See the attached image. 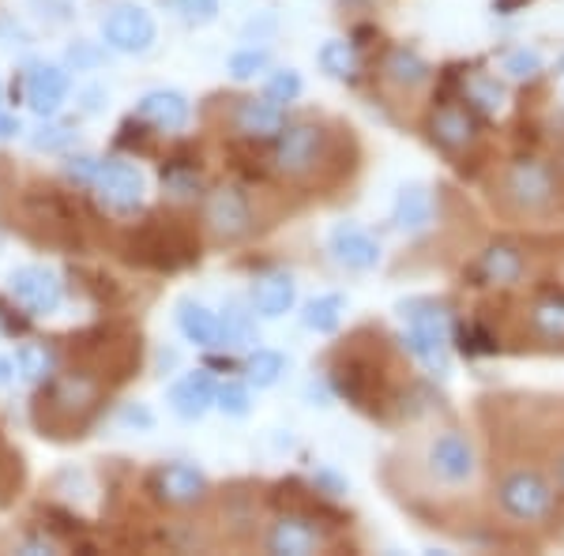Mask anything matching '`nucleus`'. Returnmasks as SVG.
Instances as JSON below:
<instances>
[{
    "instance_id": "f257e3e1",
    "label": "nucleus",
    "mask_w": 564,
    "mask_h": 556,
    "mask_svg": "<svg viewBox=\"0 0 564 556\" xmlns=\"http://www.w3.org/2000/svg\"><path fill=\"white\" fill-rule=\"evenodd\" d=\"M422 473L433 489H444V492L475 489L481 478V455L467 428H459V425L433 428L422 444Z\"/></svg>"
},
{
    "instance_id": "f03ea898",
    "label": "nucleus",
    "mask_w": 564,
    "mask_h": 556,
    "mask_svg": "<svg viewBox=\"0 0 564 556\" xmlns=\"http://www.w3.org/2000/svg\"><path fill=\"white\" fill-rule=\"evenodd\" d=\"M494 199L508 218H527V222H534V218H550L557 211L561 188L545 162L516 159L500 170V177L494 185Z\"/></svg>"
},
{
    "instance_id": "7ed1b4c3",
    "label": "nucleus",
    "mask_w": 564,
    "mask_h": 556,
    "mask_svg": "<svg viewBox=\"0 0 564 556\" xmlns=\"http://www.w3.org/2000/svg\"><path fill=\"white\" fill-rule=\"evenodd\" d=\"M494 500L500 515L520 526H542L557 515V486L539 467H508L500 470Z\"/></svg>"
},
{
    "instance_id": "20e7f679",
    "label": "nucleus",
    "mask_w": 564,
    "mask_h": 556,
    "mask_svg": "<svg viewBox=\"0 0 564 556\" xmlns=\"http://www.w3.org/2000/svg\"><path fill=\"white\" fill-rule=\"evenodd\" d=\"M98 384L90 372H72V377L53 380L50 391L34 403V422H39L42 436H79V428L90 417L98 403Z\"/></svg>"
},
{
    "instance_id": "39448f33",
    "label": "nucleus",
    "mask_w": 564,
    "mask_h": 556,
    "mask_svg": "<svg viewBox=\"0 0 564 556\" xmlns=\"http://www.w3.org/2000/svg\"><path fill=\"white\" fill-rule=\"evenodd\" d=\"M406 320V350L430 372H448V342H452V324L448 313L433 301H411L403 305Z\"/></svg>"
},
{
    "instance_id": "423d86ee",
    "label": "nucleus",
    "mask_w": 564,
    "mask_h": 556,
    "mask_svg": "<svg viewBox=\"0 0 564 556\" xmlns=\"http://www.w3.org/2000/svg\"><path fill=\"white\" fill-rule=\"evenodd\" d=\"M327 154H332V140L321 124H290L275 140V170L290 181H308L327 166Z\"/></svg>"
},
{
    "instance_id": "0eeeda50",
    "label": "nucleus",
    "mask_w": 564,
    "mask_h": 556,
    "mask_svg": "<svg viewBox=\"0 0 564 556\" xmlns=\"http://www.w3.org/2000/svg\"><path fill=\"white\" fill-rule=\"evenodd\" d=\"M252 204L238 185H218L204 199V230L218 244H238L252 233Z\"/></svg>"
},
{
    "instance_id": "6e6552de",
    "label": "nucleus",
    "mask_w": 564,
    "mask_h": 556,
    "mask_svg": "<svg viewBox=\"0 0 564 556\" xmlns=\"http://www.w3.org/2000/svg\"><path fill=\"white\" fill-rule=\"evenodd\" d=\"M98 193V204L109 215H135L143 207V193H148V181L132 162H102L98 181L90 185Z\"/></svg>"
},
{
    "instance_id": "1a4fd4ad",
    "label": "nucleus",
    "mask_w": 564,
    "mask_h": 556,
    "mask_svg": "<svg viewBox=\"0 0 564 556\" xmlns=\"http://www.w3.org/2000/svg\"><path fill=\"white\" fill-rule=\"evenodd\" d=\"M154 34H159V26H154L151 12L135 4H117L102 20V39L117 53H148L154 45Z\"/></svg>"
},
{
    "instance_id": "9d476101",
    "label": "nucleus",
    "mask_w": 564,
    "mask_h": 556,
    "mask_svg": "<svg viewBox=\"0 0 564 556\" xmlns=\"http://www.w3.org/2000/svg\"><path fill=\"white\" fill-rule=\"evenodd\" d=\"M263 549L271 556H313L327 549V534L305 515H282L271 523Z\"/></svg>"
},
{
    "instance_id": "9b49d317",
    "label": "nucleus",
    "mask_w": 564,
    "mask_h": 556,
    "mask_svg": "<svg viewBox=\"0 0 564 556\" xmlns=\"http://www.w3.org/2000/svg\"><path fill=\"white\" fill-rule=\"evenodd\" d=\"M151 489L166 508H196L207 500V478L188 462H170V467L154 470Z\"/></svg>"
},
{
    "instance_id": "f8f14e48",
    "label": "nucleus",
    "mask_w": 564,
    "mask_h": 556,
    "mask_svg": "<svg viewBox=\"0 0 564 556\" xmlns=\"http://www.w3.org/2000/svg\"><path fill=\"white\" fill-rule=\"evenodd\" d=\"M8 286H12L15 301H20L26 313H34V316L57 313L61 282H57L53 271H45V268H15L12 275H8Z\"/></svg>"
},
{
    "instance_id": "ddd939ff",
    "label": "nucleus",
    "mask_w": 564,
    "mask_h": 556,
    "mask_svg": "<svg viewBox=\"0 0 564 556\" xmlns=\"http://www.w3.org/2000/svg\"><path fill=\"white\" fill-rule=\"evenodd\" d=\"M332 257L347 271H372L380 263V244L369 230L354 222H339L332 230Z\"/></svg>"
},
{
    "instance_id": "4468645a",
    "label": "nucleus",
    "mask_w": 564,
    "mask_h": 556,
    "mask_svg": "<svg viewBox=\"0 0 564 556\" xmlns=\"http://www.w3.org/2000/svg\"><path fill=\"white\" fill-rule=\"evenodd\" d=\"M135 117L159 132H181L188 124V117H193V109H188V98L177 95V90H151V95L140 98Z\"/></svg>"
},
{
    "instance_id": "2eb2a0df",
    "label": "nucleus",
    "mask_w": 564,
    "mask_h": 556,
    "mask_svg": "<svg viewBox=\"0 0 564 556\" xmlns=\"http://www.w3.org/2000/svg\"><path fill=\"white\" fill-rule=\"evenodd\" d=\"M23 207H26V215H31V222H39L50 237H61V233H68L72 226H76V222H72L68 199L61 196L53 185H34L31 193L23 196Z\"/></svg>"
},
{
    "instance_id": "dca6fc26",
    "label": "nucleus",
    "mask_w": 564,
    "mask_h": 556,
    "mask_svg": "<svg viewBox=\"0 0 564 556\" xmlns=\"http://www.w3.org/2000/svg\"><path fill=\"white\" fill-rule=\"evenodd\" d=\"M68 98V72L57 65H34L26 76V102L39 117L57 113L61 102Z\"/></svg>"
},
{
    "instance_id": "f3484780",
    "label": "nucleus",
    "mask_w": 564,
    "mask_h": 556,
    "mask_svg": "<svg viewBox=\"0 0 564 556\" xmlns=\"http://www.w3.org/2000/svg\"><path fill=\"white\" fill-rule=\"evenodd\" d=\"M430 135H433V143L441 151H448V154H463L475 143V121H470V113L467 109H459V106H441V109H433V117H430Z\"/></svg>"
},
{
    "instance_id": "a211bd4d",
    "label": "nucleus",
    "mask_w": 564,
    "mask_h": 556,
    "mask_svg": "<svg viewBox=\"0 0 564 556\" xmlns=\"http://www.w3.org/2000/svg\"><path fill=\"white\" fill-rule=\"evenodd\" d=\"M215 399H218V388L212 384L207 372H188V377H181L177 384L170 388V410H174L177 417H185V422L204 417L207 410L215 406Z\"/></svg>"
},
{
    "instance_id": "6ab92c4d",
    "label": "nucleus",
    "mask_w": 564,
    "mask_h": 556,
    "mask_svg": "<svg viewBox=\"0 0 564 556\" xmlns=\"http://www.w3.org/2000/svg\"><path fill=\"white\" fill-rule=\"evenodd\" d=\"M234 129L249 135V140H271V135L286 129V113L271 98H245L238 113H234Z\"/></svg>"
},
{
    "instance_id": "aec40b11",
    "label": "nucleus",
    "mask_w": 564,
    "mask_h": 556,
    "mask_svg": "<svg viewBox=\"0 0 564 556\" xmlns=\"http://www.w3.org/2000/svg\"><path fill=\"white\" fill-rule=\"evenodd\" d=\"M478 275L481 282H489V286H497V290L520 286L527 275V260L516 244H489L478 257Z\"/></svg>"
},
{
    "instance_id": "412c9836",
    "label": "nucleus",
    "mask_w": 564,
    "mask_h": 556,
    "mask_svg": "<svg viewBox=\"0 0 564 556\" xmlns=\"http://www.w3.org/2000/svg\"><path fill=\"white\" fill-rule=\"evenodd\" d=\"M380 72H384V84L395 87V90H403V95H414V90H422L433 79V68L425 65V61L417 57L414 50H406V45L391 50Z\"/></svg>"
},
{
    "instance_id": "4be33fe9",
    "label": "nucleus",
    "mask_w": 564,
    "mask_h": 556,
    "mask_svg": "<svg viewBox=\"0 0 564 556\" xmlns=\"http://www.w3.org/2000/svg\"><path fill=\"white\" fill-rule=\"evenodd\" d=\"M297 301V282L290 275H263L257 286H252V308L263 320H279L282 313H290Z\"/></svg>"
},
{
    "instance_id": "5701e85b",
    "label": "nucleus",
    "mask_w": 564,
    "mask_h": 556,
    "mask_svg": "<svg viewBox=\"0 0 564 556\" xmlns=\"http://www.w3.org/2000/svg\"><path fill=\"white\" fill-rule=\"evenodd\" d=\"M391 222L403 233H422L433 222V196L422 185L399 188L395 204H391Z\"/></svg>"
},
{
    "instance_id": "b1692460",
    "label": "nucleus",
    "mask_w": 564,
    "mask_h": 556,
    "mask_svg": "<svg viewBox=\"0 0 564 556\" xmlns=\"http://www.w3.org/2000/svg\"><path fill=\"white\" fill-rule=\"evenodd\" d=\"M177 324H181V331H185V339L204 346V350H207V346L223 342V320H218L212 308L199 305V301H181Z\"/></svg>"
},
{
    "instance_id": "393cba45",
    "label": "nucleus",
    "mask_w": 564,
    "mask_h": 556,
    "mask_svg": "<svg viewBox=\"0 0 564 556\" xmlns=\"http://www.w3.org/2000/svg\"><path fill=\"white\" fill-rule=\"evenodd\" d=\"M302 324L308 327V331H316V335L339 331V324H343V297L339 294L313 297L305 305V313H302Z\"/></svg>"
},
{
    "instance_id": "a878e982",
    "label": "nucleus",
    "mask_w": 564,
    "mask_h": 556,
    "mask_svg": "<svg viewBox=\"0 0 564 556\" xmlns=\"http://www.w3.org/2000/svg\"><path fill=\"white\" fill-rule=\"evenodd\" d=\"M531 331L545 342H564V297H545L531 308Z\"/></svg>"
},
{
    "instance_id": "bb28decb",
    "label": "nucleus",
    "mask_w": 564,
    "mask_h": 556,
    "mask_svg": "<svg viewBox=\"0 0 564 556\" xmlns=\"http://www.w3.org/2000/svg\"><path fill=\"white\" fill-rule=\"evenodd\" d=\"M252 342H257V320H252V313H245L238 301H230L223 316V342L218 346L241 350V346H252Z\"/></svg>"
},
{
    "instance_id": "cd10ccee",
    "label": "nucleus",
    "mask_w": 564,
    "mask_h": 556,
    "mask_svg": "<svg viewBox=\"0 0 564 556\" xmlns=\"http://www.w3.org/2000/svg\"><path fill=\"white\" fill-rule=\"evenodd\" d=\"M316 61H321V68L335 79H350L354 72H358V53H354V45L343 39L324 42L321 53H316Z\"/></svg>"
},
{
    "instance_id": "c85d7f7f",
    "label": "nucleus",
    "mask_w": 564,
    "mask_h": 556,
    "mask_svg": "<svg viewBox=\"0 0 564 556\" xmlns=\"http://www.w3.org/2000/svg\"><path fill=\"white\" fill-rule=\"evenodd\" d=\"M245 369H249V380L257 388H271V384H279V377L286 372V358H282L279 350H257Z\"/></svg>"
},
{
    "instance_id": "c756f323",
    "label": "nucleus",
    "mask_w": 564,
    "mask_h": 556,
    "mask_svg": "<svg viewBox=\"0 0 564 556\" xmlns=\"http://www.w3.org/2000/svg\"><path fill=\"white\" fill-rule=\"evenodd\" d=\"M15 364H20V377L26 384H42V380H50V372H53V358L45 346H20Z\"/></svg>"
},
{
    "instance_id": "7c9ffc66",
    "label": "nucleus",
    "mask_w": 564,
    "mask_h": 556,
    "mask_svg": "<svg viewBox=\"0 0 564 556\" xmlns=\"http://www.w3.org/2000/svg\"><path fill=\"white\" fill-rule=\"evenodd\" d=\"M297 95H302V76H297L294 68H282V72H275V76H268L263 98H271V102L286 106V102H294Z\"/></svg>"
},
{
    "instance_id": "2f4dec72",
    "label": "nucleus",
    "mask_w": 564,
    "mask_h": 556,
    "mask_svg": "<svg viewBox=\"0 0 564 556\" xmlns=\"http://www.w3.org/2000/svg\"><path fill=\"white\" fill-rule=\"evenodd\" d=\"M268 65H271V57H268V50H257V45H252V50H241V53H234L230 57V76L234 79H257L260 72H268Z\"/></svg>"
},
{
    "instance_id": "473e14b6",
    "label": "nucleus",
    "mask_w": 564,
    "mask_h": 556,
    "mask_svg": "<svg viewBox=\"0 0 564 556\" xmlns=\"http://www.w3.org/2000/svg\"><path fill=\"white\" fill-rule=\"evenodd\" d=\"M500 72H505L508 79H534L542 72V57H539V50H512L505 57V65H500Z\"/></svg>"
},
{
    "instance_id": "72a5a7b5",
    "label": "nucleus",
    "mask_w": 564,
    "mask_h": 556,
    "mask_svg": "<svg viewBox=\"0 0 564 556\" xmlns=\"http://www.w3.org/2000/svg\"><path fill=\"white\" fill-rule=\"evenodd\" d=\"M170 8H174L181 20L193 23V26L212 23L218 15V0H170Z\"/></svg>"
},
{
    "instance_id": "f704fd0d",
    "label": "nucleus",
    "mask_w": 564,
    "mask_h": 556,
    "mask_svg": "<svg viewBox=\"0 0 564 556\" xmlns=\"http://www.w3.org/2000/svg\"><path fill=\"white\" fill-rule=\"evenodd\" d=\"M215 406L223 410V414H230V417H245L249 414V388L245 384H223L218 388V399H215Z\"/></svg>"
},
{
    "instance_id": "c9c22d12",
    "label": "nucleus",
    "mask_w": 564,
    "mask_h": 556,
    "mask_svg": "<svg viewBox=\"0 0 564 556\" xmlns=\"http://www.w3.org/2000/svg\"><path fill=\"white\" fill-rule=\"evenodd\" d=\"M72 140H76V132L65 129V124H42V129L31 135V148L34 151H65Z\"/></svg>"
},
{
    "instance_id": "e433bc0d",
    "label": "nucleus",
    "mask_w": 564,
    "mask_h": 556,
    "mask_svg": "<svg viewBox=\"0 0 564 556\" xmlns=\"http://www.w3.org/2000/svg\"><path fill=\"white\" fill-rule=\"evenodd\" d=\"M470 98H475L486 113H500V109H505V90L497 87V79H486V76L470 79Z\"/></svg>"
},
{
    "instance_id": "4c0bfd02",
    "label": "nucleus",
    "mask_w": 564,
    "mask_h": 556,
    "mask_svg": "<svg viewBox=\"0 0 564 556\" xmlns=\"http://www.w3.org/2000/svg\"><path fill=\"white\" fill-rule=\"evenodd\" d=\"M20 481H23V459L15 451H4L0 455V504L20 489Z\"/></svg>"
},
{
    "instance_id": "58836bf2",
    "label": "nucleus",
    "mask_w": 564,
    "mask_h": 556,
    "mask_svg": "<svg viewBox=\"0 0 564 556\" xmlns=\"http://www.w3.org/2000/svg\"><path fill=\"white\" fill-rule=\"evenodd\" d=\"M98 170H102V159H90V154H79V159L65 162V173H68L72 181H76V185H95Z\"/></svg>"
},
{
    "instance_id": "ea45409f",
    "label": "nucleus",
    "mask_w": 564,
    "mask_h": 556,
    "mask_svg": "<svg viewBox=\"0 0 564 556\" xmlns=\"http://www.w3.org/2000/svg\"><path fill=\"white\" fill-rule=\"evenodd\" d=\"M550 478H553V486H557V492L564 497V444L557 451H553V462H550Z\"/></svg>"
},
{
    "instance_id": "a19ab883",
    "label": "nucleus",
    "mask_w": 564,
    "mask_h": 556,
    "mask_svg": "<svg viewBox=\"0 0 564 556\" xmlns=\"http://www.w3.org/2000/svg\"><path fill=\"white\" fill-rule=\"evenodd\" d=\"M68 57H72V61H79V65H95V61H98V53H90L84 42H76V45H72V53H68Z\"/></svg>"
},
{
    "instance_id": "79ce46f5",
    "label": "nucleus",
    "mask_w": 564,
    "mask_h": 556,
    "mask_svg": "<svg viewBox=\"0 0 564 556\" xmlns=\"http://www.w3.org/2000/svg\"><path fill=\"white\" fill-rule=\"evenodd\" d=\"M124 422H129V425H151V414L143 406H129V410H124Z\"/></svg>"
},
{
    "instance_id": "37998d69",
    "label": "nucleus",
    "mask_w": 564,
    "mask_h": 556,
    "mask_svg": "<svg viewBox=\"0 0 564 556\" xmlns=\"http://www.w3.org/2000/svg\"><path fill=\"white\" fill-rule=\"evenodd\" d=\"M15 132H20V121L0 113V140H4V135H15Z\"/></svg>"
},
{
    "instance_id": "c03bdc74",
    "label": "nucleus",
    "mask_w": 564,
    "mask_h": 556,
    "mask_svg": "<svg viewBox=\"0 0 564 556\" xmlns=\"http://www.w3.org/2000/svg\"><path fill=\"white\" fill-rule=\"evenodd\" d=\"M8 380H12V361H8V358H0V388H4Z\"/></svg>"
},
{
    "instance_id": "a18cd8bd",
    "label": "nucleus",
    "mask_w": 564,
    "mask_h": 556,
    "mask_svg": "<svg viewBox=\"0 0 564 556\" xmlns=\"http://www.w3.org/2000/svg\"><path fill=\"white\" fill-rule=\"evenodd\" d=\"M0 455H4V444H0Z\"/></svg>"
},
{
    "instance_id": "49530a36",
    "label": "nucleus",
    "mask_w": 564,
    "mask_h": 556,
    "mask_svg": "<svg viewBox=\"0 0 564 556\" xmlns=\"http://www.w3.org/2000/svg\"><path fill=\"white\" fill-rule=\"evenodd\" d=\"M0 98H4V90H0Z\"/></svg>"
},
{
    "instance_id": "de8ad7c7",
    "label": "nucleus",
    "mask_w": 564,
    "mask_h": 556,
    "mask_svg": "<svg viewBox=\"0 0 564 556\" xmlns=\"http://www.w3.org/2000/svg\"><path fill=\"white\" fill-rule=\"evenodd\" d=\"M0 327H4V324H0Z\"/></svg>"
}]
</instances>
